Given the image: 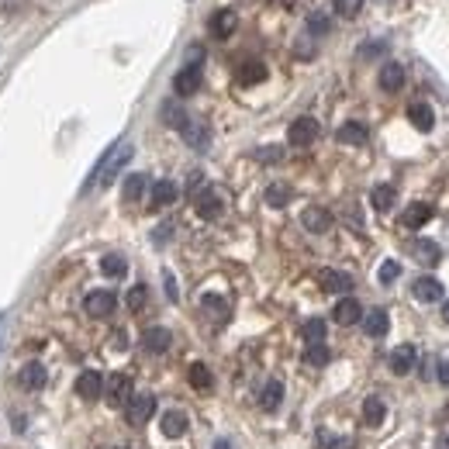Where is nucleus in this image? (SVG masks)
Masks as SVG:
<instances>
[{
  "instance_id": "f257e3e1",
  "label": "nucleus",
  "mask_w": 449,
  "mask_h": 449,
  "mask_svg": "<svg viewBox=\"0 0 449 449\" xmlns=\"http://www.w3.org/2000/svg\"><path fill=\"white\" fill-rule=\"evenodd\" d=\"M132 153H135L132 142H114V145L104 153V159L94 166V173H90V180H87L83 190H90V187H111L118 180V173L125 170V162L132 159Z\"/></svg>"
},
{
  "instance_id": "f03ea898",
  "label": "nucleus",
  "mask_w": 449,
  "mask_h": 449,
  "mask_svg": "<svg viewBox=\"0 0 449 449\" xmlns=\"http://www.w3.org/2000/svg\"><path fill=\"white\" fill-rule=\"evenodd\" d=\"M104 394L114 408H125V404L132 401V377H128V373H111L107 384H104Z\"/></svg>"
},
{
  "instance_id": "7ed1b4c3",
  "label": "nucleus",
  "mask_w": 449,
  "mask_h": 449,
  "mask_svg": "<svg viewBox=\"0 0 449 449\" xmlns=\"http://www.w3.org/2000/svg\"><path fill=\"white\" fill-rule=\"evenodd\" d=\"M318 138V121L315 118H294L291 121V128H287V142L291 145H297V149H304V145H311Z\"/></svg>"
},
{
  "instance_id": "20e7f679",
  "label": "nucleus",
  "mask_w": 449,
  "mask_h": 449,
  "mask_svg": "<svg viewBox=\"0 0 449 449\" xmlns=\"http://www.w3.org/2000/svg\"><path fill=\"white\" fill-rule=\"evenodd\" d=\"M83 308H87L90 318H107V315H114L118 297H114V291H90L87 301H83Z\"/></svg>"
},
{
  "instance_id": "39448f33",
  "label": "nucleus",
  "mask_w": 449,
  "mask_h": 449,
  "mask_svg": "<svg viewBox=\"0 0 449 449\" xmlns=\"http://www.w3.org/2000/svg\"><path fill=\"white\" fill-rule=\"evenodd\" d=\"M153 411H156V397L153 394H135L128 404H125V418L132 425H145L153 418Z\"/></svg>"
},
{
  "instance_id": "423d86ee",
  "label": "nucleus",
  "mask_w": 449,
  "mask_h": 449,
  "mask_svg": "<svg viewBox=\"0 0 449 449\" xmlns=\"http://www.w3.org/2000/svg\"><path fill=\"white\" fill-rule=\"evenodd\" d=\"M194 208H197V214H201L204 221H214L218 214L225 211V204H221V197L214 194L211 187H204V190H197V194H194Z\"/></svg>"
},
{
  "instance_id": "0eeeda50",
  "label": "nucleus",
  "mask_w": 449,
  "mask_h": 449,
  "mask_svg": "<svg viewBox=\"0 0 449 449\" xmlns=\"http://www.w3.org/2000/svg\"><path fill=\"white\" fill-rule=\"evenodd\" d=\"M77 394L83 397V401H97V397L104 394V377L97 370H83L77 377Z\"/></svg>"
},
{
  "instance_id": "6e6552de",
  "label": "nucleus",
  "mask_w": 449,
  "mask_h": 449,
  "mask_svg": "<svg viewBox=\"0 0 449 449\" xmlns=\"http://www.w3.org/2000/svg\"><path fill=\"white\" fill-rule=\"evenodd\" d=\"M173 90H177V97L197 94V90H201V66H184V70L173 77Z\"/></svg>"
},
{
  "instance_id": "1a4fd4ad",
  "label": "nucleus",
  "mask_w": 449,
  "mask_h": 449,
  "mask_svg": "<svg viewBox=\"0 0 449 449\" xmlns=\"http://www.w3.org/2000/svg\"><path fill=\"white\" fill-rule=\"evenodd\" d=\"M318 284H321V291H328V294H349L353 291V277L343 273V270H321Z\"/></svg>"
},
{
  "instance_id": "9d476101",
  "label": "nucleus",
  "mask_w": 449,
  "mask_h": 449,
  "mask_svg": "<svg viewBox=\"0 0 449 449\" xmlns=\"http://www.w3.org/2000/svg\"><path fill=\"white\" fill-rule=\"evenodd\" d=\"M180 135L187 138V145H190V149H197V153H204V149L211 145V132H208V125H204V121H187L184 128H180Z\"/></svg>"
},
{
  "instance_id": "9b49d317",
  "label": "nucleus",
  "mask_w": 449,
  "mask_h": 449,
  "mask_svg": "<svg viewBox=\"0 0 449 449\" xmlns=\"http://www.w3.org/2000/svg\"><path fill=\"white\" fill-rule=\"evenodd\" d=\"M411 256H415L422 266H439L443 249H439V242H432V238H415V242H411Z\"/></svg>"
},
{
  "instance_id": "f8f14e48",
  "label": "nucleus",
  "mask_w": 449,
  "mask_h": 449,
  "mask_svg": "<svg viewBox=\"0 0 449 449\" xmlns=\"http://www.w3.org/2000/svg\"><path fill=\"white\" fill-rule=\"evenodd\" d=\"M45 377H49V373H45V367H42L38 360H31V363H25V367H21V373H18V384H21L25 391H42V387H45Z\"/></svg>"
},
{
  "instance_id": "ddd939ff",
  "label": "nucleus",
  "mask_w": 449,
  "mask_h": 449,
  "mask_svg": "<svg viewBox=\"0 0 449 449\" xmlns=\"http://www.w3.org/2000/svg\"><path fill=\"white\" fill-rule=\"evenodd\" d=\"M301 225H304L308 232L321 235V232L332 228V214L325 211V208H318V204H311V208H304V214H301Z\"/></svg>"
},
{
  "instance_id": "4468645a",
  "label": "nucleus",
  "mask_w": 449,
  "mask_h": 449,
  "mask_svg": "<svg viewBox=\"0 0 449 449\" xmlns=\"http://www.w3.org/2000/svg\"><path fill=\"white\" fill-rule=\"evenodd\" d=\"M387 363H391V370H394L397 377H404V373H411V367L418 363V349H415V345H397Z\"/></svg>"
},
{
  "instance_id": "2eb2a0df",
  "label": "nucleus",
  "mask_w": 449,
  "mask_h": 449,
  "mask_svg": "<svg viewBox=\"0 0 449 449\" xmlns=\"http://www.w3.org/2000/svg\"><path fill=\"white\" fill-rule=\"evenodd\" d=\"M360 321H363V332H367L370 339L387 336V328H391V318H387V311H384V308H373V311H367Z\"/></svg>"
},
{
  "instance_id": "dca6fc26",
  "label": "nucleus",
  "mask_w": 449,
  "mask_h": 449,
  "mask_svg": "<svg viewBox=\"0 0 449 449\" xmlns=\"http://www.w3.org/2000/svg\"><path fill=\"white\" fill-rule=\"evenodd\" d=\"M404 87V66L401 62H384L380 66V90L384 94H397Z\"/></svg>"
},
{
  "instance_id": "f3484780",
  "label": "nucleus",
  "mask_w": 449,
  "mask_h": 449,
  "mask_svg": "<svg viewBox=\"0 0 449 449\" xmlns=\"http://www.w3.org/2000/svg\"><path fill=\"white\" fill-rule=\"evenodd\" d=\"M411 294H415L422 304H432V301L443 297V284H439L436 277H418V280L411 284Z\"/></svg>"
},
{
  "instance_id": "a211bd4d",
  "label": "nucleus",
  "mask_w": 449,
  "mask_h": 449,
  "mask_svg": "<svg viewBox=\"0 0 449 449\" xmlns=\"http://www.w3.org/2000/svg\"><path fill=\"white\" fill-rule=\"evenodd\" d=\"M332 318H336L339 325H356V321L363 318V308H360V301H356V297H343V301L336 304Z\"/></svg>"
},
{
  "instance_id": "6ab92c4d",
  "label": "nucleus",
  "mask_w": 449,
  "mask_h": 449,
  "mask_svg": "<svg viewBox=\"0 0 449 449\" xmlns=\"http://www.w3.org/2000/svg\"><path fill=\"white\" fill-rule=\"evenodd\" d=\"M336 138H339L343 145H363V142L370 138V132H367V125H363V121H345L343 128L336 132Z\"/></svg>"
},
{
  "instance_id": "aec40b11",
  "label": "nucleus",
  "mask_w": 449,
  "mask_h": 449,
  "mask_svg": "<svg viewBox=\"0 0 449 449\" xmlns=\"http://www.w3.org/2000/svg\"><path fill=\"white\" fill-rule=\"evenodd\" d=\"M170 343H173V336H170V328H162V325L145 328V336H142V345H145L149 353H166Z\"/></svg>"
},
{
  "instance_id": "412c9836",
  "label": "nucleus",
  "mask_w": 449,
  "mask_h": 449,
  "mask_svg": "<svg viewBox=\"0 0 449 449\" xmlns=\"http://www.w3.org/2000/svg\"><path fill=\"white\" fill-rule=\"evenodd\" d=\"M408 121H411V125H415L418 132H432V125H436V111H432L428 104H422V101H418V104L408 107Z\"/></svg>"
},
{
  "instance_id": "4be33fe9",
  "label": "nucleus",
  "mask_w": 449,
  "mask_h": 449,
  "mask_svg": "<svg viewBox=\"0 0 449 449\" xmlns=\"http://www.w3.org/2000/svg\"><path fill=\"white\" fill-rule=\"evenodd\" d=\"M177 184L173 180H159V184H153V194H149V204L153 208H166V204H173L177 201Z\"/></svg>"
},
{
  "instance_id": "5701e85b",
  "label": "nucleus",
  "mask_w": 449,
  "mask_h": 449,
  "mask_svg": "<svg viewBox=\"0 0 449 449\" xmlns=\"http://www.w3.org/2000/svg\"><path fill=\"white\" fill-rule=\"evenodd\" d=\"M159 428H162V436H170V439H180L187 428H190V422H187L184 411H166V415H162V422H159Z\"/></svg>"
},
{
  "instance_id": "b1692460",
  "label": "nucleus",
  "mask_w": 449,
  "mask_h": 449,
  "mask_svg": "<svg viewBox=\"0 0 449 449\" xmlns=\"http://www.w3.org/2000/svg\"><path fill=\"white\" fill-rule=\"evenodd\" d=\"M280 401H284V384L280 380H266L263 391H260V408L263 411H277Z\"/></svg>"
},
{
  "instance_id": "393cba45",
  "label": "nucleus",
  "mask_w": 449,
  "mask_h": 449,
  "mask_svg": "<svg viewBox=\"0 0 449 449\" xmlns=\"http://www.w3.org/2000/svg\"><path fill=\"white\" fill-rule=\"evenodd\" d=\"M428 221H432V208H428V204H411L408 211L401 214V225H404V228H422Z\"/></svg>"
},
{
  "instance_id": "a878e982",
  "label": "nucleus",
  "mask_w": 449,
  "mask_h": 449,
  "mask_svg": "<svg viewBox=\"0 0 449 449\" xmlns=\"http://www.w3.org/2000/svg\"><path fill=\"white\" fill-rule=\"evenodd\" d=\"M394 201H397V190L391 184H380V187H373V194H370V204H373V211H391L394 208Z\"/></svg>"
},
{
  "instance_id": "bb28decb",
  "label": "nucleus",
  "mask_w": 449,
  "mask_h": 449,
  "mask_svg": "<svg viewBox=\"0 0 449 449\" xmlns=\"http://www.w3.org/2000/svg\"><path fill=\"white\" fill-rule=\"evenodd\" d=\"M238 25V18H235V11H218L211 18V31H214V38H228L232 31H235Z\"/></svg>"
},
{
  "instance_id": "cd10ccee",
  "label": "nucleus",
  "mask_w": 449,
  "mask_h": 449,
  "mask_svg": "<svg viewBox=\"0 0 449 449\" xmlns=\"http://www.w3.org/2000/svg\"><path fill=\"white\" fill-rule=\"evenodd\" d=\"M159 118H162L170 128H177V132H180L187 121H190V118H187V111L177 104V101H166V104H162V111H159Z\"/></svg>"
},
{
  "instance_id": "c85d7f7f",
  "label": "nucleus",
  "mask_w": 449,
  "mask_h": 449,
  "mask_svg": "<svg viewBox=\"0 0 449 449\" xmlns=\"http://www.w3.org/2000/svg\"><path fill=\"white\" fill-rule=\"evenodd\" d=\"M291 197H294L291 184H270L266 187V204H270V208H287Z\"/></svg>"
},
{
  "instance_id": "c756f323",
  "label": "nucleus",
  "mask_w": 449,
  "mask_h": 449,
  "mask_svg": "<svg viewBox=\"0 0 449 449\" xmlns=\"http://www.w3.org/2000/svg\"><path fill=\"white\" fill-rule=\"evenodd\" d=\"M325 332H328V325H325L321 318H308V321L301 325V336H304V343L308 345L325 343Z\"/></svg>"
},
{
  "instance_id": "7c9ffc66",
  "label": "nucleus",
  "mask_w": 449,
  "mask_h": 449,
  "mask_svg": "<svg viewBox=\"0 0 449 449\" xmlns=\"http://www.w3.org/2000/svg\"><path fill=\"white\" fill-rule=\"evenodd\" d=\"M201 308H204L214 321H225V318H228V301L218 297V294H204V297H201Z\"/></svg>"
},
{
  "instance_id": "2f4dec72",
  "label": "nucleus",
  "mask_w": 449,
  "mask_h": 449,
  "mask_svg": "<svg viewBox=\"0 0 449 449\" xmlns=\"http://www.w3.org/2000/svg\"><path fill=\"white\" fill-rule=\"evenodd\" d=\"M142 194H145V177H142V173H128V177H125V187H121V197H125L128 204H135Z\"/></svg>"
},
{
  "instance_id": "473e14b6",
  "label": "nucleus",
  "mask_w": 449,
  "mask_h": 449,
  "mask_svg": "<svg viewBox=\"0 0 449 449\" xmlns=\"http://www.w3.org/2000/svg\"><path fill=\"white\" fill-rule=\"evenodd\" d=\"M384 415H387V404H384L380 397H367V401H363V422L367 425H380Z\"/></svg>"
},
{
  "instance_id": "72a5a7b5",
  "label": "nucleus",
  "mask_w": 449,
  "mask_h": 449,
  "mask_svg": "<svg viewBox=\"0 0 449 449\" xmlns=\"http://www.w3.org/2000/svg\"><path fill=\"white\" fill-rule=\"evenodd\" d=\"M187 380H190V387H197V391H208V387H211V370H208L204 363H190Z\"/></svg>"
},
{
  "instance_id": "f704fd0d",
  "label": "nucleus",
  "mask_w": 449,
  "mask_h": 449,
  "mask_svg": "<svg viewBox=\"0 0 449 449\" xmlns=\"http://www.w3.org/2000/svg\"><path fill=\"white\" fill-rule=\"evenodd\" d=\"M101 273H104V277H125V273H128L125 256H118V253H107L104 260H101Z\"/></svg>"
},
{
  "instance_id": "c9c22d12",
  "label": "nucleus",
  "mask_w": 449,
  "mask_h": 449,
  "mask_svg": "<svg viewBox=\"0 0 449 449\" xmlns=\"http://www.w3.org/2000/svg\"><path fill=\"white\" fill-rule=\"evenodd\" d=\"M263 79H266V66H263V62H245V66L238 70V83H245V87L263 83Z\"/></svg>"
},
{
  "instance_id": "e433bc0d",
  "label": "nucleus",
  "mask_w": 449,
  "mask_h": 449,
  "mask_svg": "<svg viewBox=\"0 0 449 449\" xmlns=\"http://www.w3.org/2000/svg\"><path fill=\"white\" fill-rule=\"evenodd\" d=\"M328 356H332V353H328V345H325V343L308 345V349H304V363H308V367H325V363H328Z\"/></svg>"
},
{
  "instance_id": "4c0bfd02",
  "label": "nucleus",
  "mask_w": 449,
  "mask_h": 449,
  "mask_svg": "<svg viewBox=\"0 0 449 449\" xmlns=\"http://www.w3.org/2000/svg\"><path fill=\"white\" fill-rule=\"evenodd\" d=\"M308 31H311V35H328V31H332V21H328V14H321V11H311V14H308Z\"/></svg>"
},
{
  "instance_id": "58836bf2",
  "label": "nucleus",
  "mask_w": 449,
  "mask_h": 449,
  "mask_svg": "<svg viewBox=\"0 0 449 449\" xmlns=\"http://www.w3.org/2000/svg\"><path fill=\"white\" fill-rule=\"evenodd\" d=\"M397 277H401V263H397V260H387V263L380 266V273H377L380 284H394Z\"/></svg>"
},
{
  "instance_id": "ea45409f",
  "label": "nucleus",
  "mask_w": 449,
  "mask_h": 449,
  "mask_svg": "<svg viewBox=\"0 0 449 449\" xmlns=\"http://www.w3.org/2000/svg\"><path fill=\"white\" fill-rule=\"evenodd\" d=\"M145 284H135L132 291H128V297H125V301H128V308H132V311H142V308H145Z\"/></svg>"
},
{
  "instance_id": "a19ab883",
  "label": "nucleus",
  "mask_w": 449,
  "mask_h": 449,
  "mask_svg": "<svg viewBox=\"0 0 449 449\" xmlns=\"http://www.w3.org/2000/svg\"><path fill=\"white\" fill-rule=\"evenodd\" d=\"M336 11H339L343 18H356V14L363 11V0H336Z\"/></svg>"
},
{
  "instance_id": "79ce46f5",
  "label": "nucleus",
  "mask_w": 449,
  "mask_h": 449,
  "mask_svg": "<svg viewBox=\"0 0 449 449\" xmlns=\"http://www.w3.org/2000/svg\"><path fill=\"white\" fill-rule=\"evenodd\" d=\"M256 159L260 162H280L284 159V149L280 145H263V149H256Z\"/></svg>"
},
{
  "instance_id": "37998d69",
  "label": "nucleus",
  "mask_w": 449,
  "mask_h": 449,
  "mask_svg": "<svg viewBox=\"0 0 449 449\" xmlns=\"http://www.w3.org/2000/svg\"><path fill=\"white\" fill-rule=\"evenodd\" d=\"M387 52V42L380 38V42H367L363 49H360V59H373V55H384Z\"/></svg>"
},
{
  "instance_id": "c03bdc74",
  "label": "nucleus",
  "mask_w": 449,
  "mask_h": 449,
  "mask_svg": "<svg viewBox=\"0 0 449 449\" xmlns=\"http://www.w3.org/2000/svg\"><path fill=\"white\" fill-rule=\"evenodd\" d=\"M315 449H336V439L328 436V428H318V436H315Z\"/></svg>"
},
{
  "instance_id": "a18cd8bd",
  "label": "nucleus",
  "mask_w": 449,
  "mask_h": 449,
  "mask_svg": "<svg viewBox=\"0 0 449 449\" xmlns=\"http://www.w3.org/2000/svg\"><path fill=\"white\" fill-rule=\"evenodd\" d=\"M162 280H166V297H170V301H180V294H177V280H173V273H162Z\"/></svg>"
},
{
  "instance_id": "49530a36",
  "label": "nucleus",
  "mask_w": 449,
  "mask_h": 449,
  "mask_svg": "<svg viewBox=\"0 0 449 449\" xmlns=\"http://www.w3.org/2000/svg\"><path fill=\"white\" fill-rule=\"evenodd\" d=\"M436 377H439V384L449 387V360H439V363H436Z\"/></svg>"
},
{
  "instance_id": "de8ad7c7",
  "label": "nucleus",
  "mask_w": 449,
  "mask_h": 449,
  "mask_svg": "<svg viewBox=\"0 0 449 449\" xmlns=\"http://www.w3.org/2000/svg\"><path fill=\"white\" fill-rule=\"evenodd\" d=\"M170 232H173V228H170V225H162V228H156V235H153V238H156L159 245H162V242L170 238Z\"/></svg>"
},
{
  "instance_id": "09e8293b",
  "label": "nucleus",
  "mask_w": 449,
  "mask_h": 449,
  "mask_svg": "<svg viewBox=\"0 0 449 449\" xmlns=\"http://www.w3.org/2000/svg\"><path fill=\"white\" fill-rule=\"evenodd\" d=\"M436 449H449V436H439L436 439Z\"/></svg>"
},
{
  "instance_id": "8fccbe9b",
  "label": "nucleus",
  "mask_w": 449,
  "mask_h": 449,
  "mask_svg": "<svg viewBox=\"0 0 449 449\" xmlns=\"http://www.w3.org/2000/svg\"><path fill=\"white\" fill-rule=\"evenodd\" d=\"M214 449H232V443H228V439H218V443H214Z\"/></svg>"
},
{
  "instance_id": "3c124183",
  "label": "nucleus",
  "mask_w": 449,
  "mask_h": 449,
  "mask_svg": "<svg viewBox=\"0 0 449 449\" xmlns=\"http://www.w3.org/2000/svg\"><path fill=\"white\" fill-rule=\"evenodd\" d=\"M443 318H446V321H449V301H446V304H443Z\"/></svg>"
},
{
  "instance_id": "603ef678",
  "label": "nucleus",
  "mask_w": 449,
  "mask_h": 449,
  "mask_svg": "<svg viewBox=\"0 0 449 449\" xmlns=\"http://www.w3.org/2000/svg\"><path fill=\"white\" fill-rule=\"evenodd\" d=\"M118 449H128V446H118Z\"/></svg>"
}]
</instances>
